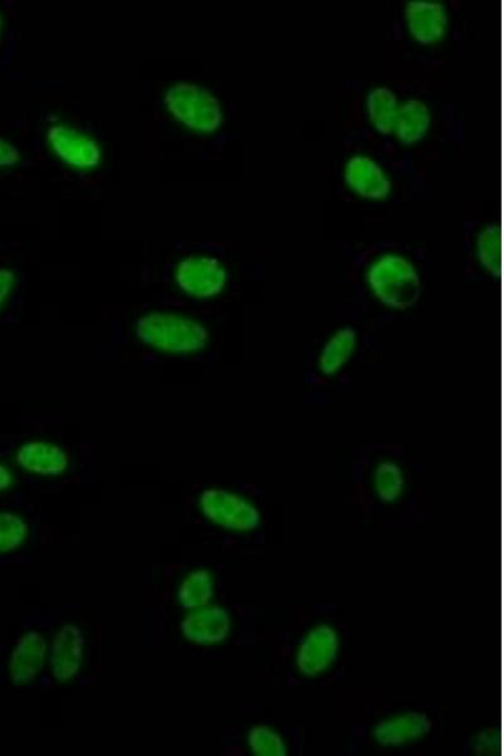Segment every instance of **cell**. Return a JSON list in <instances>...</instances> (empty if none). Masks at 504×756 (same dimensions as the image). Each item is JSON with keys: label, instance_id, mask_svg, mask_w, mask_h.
<instances>
[{"label": "cell", "instance_id": "cell-1", "mask_svg": "<svg viewBox=\"0 0 504 756\" xmlns=\"http://www.w3.org/2000/svg\"><path fill=\"white\" fill-rule=\"evenodd\" d=\"M141 342L167 353H193L206 346L207 329L201 323L168 313H151L137 323Z\"/></svg>", "mask_w": 504, "mask_h": 756}, {"label": "cell", "instance_id": "cell-2", "mask_svg": "<svg viewBox=\"0 0 504 756\" xmlns=\"http://www.w3.org/2000/svg\"><path fill=\"white\" fill-rule=\"evenodd\" d=\"M164 102L176 119L193 130L212 133L223 123L219 101L202 86L176 84L165 93Z\"/></svg>", "mask_w": 504, "mask_h": 756}, {"label": "cell", "instance_id": "cell-3", "mask_svg": "<svg viewBox=\"0 0 504 756\" xmlns=\"http://www.w3.org/2000/svg\"><path fill=\"white\" fill-rule=\"evenodd\" d=\"M369 284L376 294L393 306L412 303L419 291V278L412 264L400 256H385L371 267Z\"/></svg>", "mask_w": 504, "mask_h": 756}, {"label": "cell", "instance_id": "cell-4", "mask_svg": "<svg viewBox=\"0 0 504 756\" xmlns=\"http://www.w3.org/2000/svg\"><path fill=\"white\" fill-rule=\"evenodd\" d=\"M200 504L204 516L225 529L251 531L260 525L259 511L248 501L230 492L204 491Z\"/></svg>", "mask_w": 504, "mask_h": 756}, {"label": "cell", "instance_id": "cell-5", "mask_svg": "<svg viewBox=\"0 0 504 756\" xmlns=\"http://www.w3.org/2000/svg\"><path fill=\"white\" fill-rule=\"evenodd\" d=\"M176 279L188 295L206 299L223 291L227 274L216 259L189 257L179 264Z\"/></svg>", "mask_w": 504, "mask_h": 756}, {"label": "cell", "instance_id": "cell-6", "mask_svg": "<svg viewBox=\"0 0 504 756\" xmlns=\"http://www.w3.org/2000/svg\"><path fill=\"white\" fill-rule=\"evenodd\" d=\"M340 651V640L333 628L319 626L311 630L299 645L297 667L306 677L318 676L335 664Z\"/></svg>", "mask_w": 504, "mask_h": 756}, {"label": "cell", "instance_id": "cell-7", "mask_svg": "<svg viewBox=\"0 0 504 756\" xmlns=\"http://www.w3.org/2000/svg\"><path fill=\"white\" fill-rule=\"evenodd\" d=\"M49 141L62 161L78 168H92L101 160L97 141L66 125L52 126Z\"/></svg>", "mask_w": 504, "mask_h": 756}, {"label": "cell", "instance_id": "cell-8", "mask_svg": "<svg viewBox=\"0 0 504 756\" xmlns=\"http://www.w3.org/2000/svg\"><path fill=\"white\" fill-rule=\"evenodd\" d=\"M85 638L81 629L68 625L59 630L54 637L50 664L54 679L68 682L80 672L84 656Z\"/></svg>", "mask_w": 504, "mask_h": 756}, {"label": "cell", "instance_id": "cell-9", "mask_svg": "<svg viewBox=\"0 0 504 756\" xmlns=\"http://www.w3.org/2000/svg\"><path fill=\"white\" fill-rule=\"evenodd\" d=\"M184 634L189 642L216 644L231 632V618L219 606H202L189 613L182 621Z\"/></svg>", "mask_w": 504, "mask_h": 756}, {"label": "cell", "instance_id": "cell-10", "mask_svg": "<svg viewBox=\"0 0 504 756\" xmlns=\"http://www.w3.org/2000/svg\"><path fill=\"white\" fill-rule=\"evenodd\" d=\"M47 655V642L42 634L28 632L21 637L10 658L11 680L15 684L34 682L42 672Z\"/></svg>", "mask_w": 504, "mask_h": 756}, {"label": "cell", "instance_id": "cell-11", "mask_svg": "<svg viewBox=\"0 0 504 756\" xmlns=\"http://www.w3.org/2000/svg\"><path fill=\"white\" fill-rule=\"evenodd\" d=\"M345 184L353 192L368 200H382L389 196L391 184L382 168L366 156L351 158L345 164Z\"/></svg>", "mask_w": 504, "mask_h": 756}, {"label": "cell", "instance_id": "cell-12", "mask_svg": "<svg viewBox=\"0 0 504 756\" xmlns=\"http://www.w3.org/2000/svg\"><path fill=\"white\" fill-rule=\"evenodd\" d=\"M431 720L421 713H407L378 722L374 729L377 744L388 747L404 746L417 742L431 730Z\"/></svg>", "mask_w": 504, "mask_h": 756}, {"label": "cell", "instance_id": "cell-13", "mask_svg": "<svg viewBox=\"0 0 504 756\" xmlns=\"http://www.w3.org/2000/svg\"><path fill=\"white\" fill-rule=\"evenodd\" d=\"M410 34L421 45H434L446 30V11L440 3L412 2L406 5Z\"/></svg>", "mask_w": 504, "mask_h": 756}, {"label": "cell", "instance_id": "cell-14", "mask_svg": "<svg viewBox=\"0 0 504 756\" xmlns=\"http://www.w3.org/2000/svg\"><path fill=\"white\" fill-rule=\"evenodd\" d=\"M17 462L22 468L39 476H60L68 467L66 452L46 441H30L21 446Z\"/></svg>", "mask_w": 504, "mask_h": 756}, {"label": "cell", "instance_id": "cell-15", "mask_svg": "<svg viewBox=\"0 0 504 756\" xmlns=\"http://www.w3.org/2000/svg\"><path fill=\"white\" fill-rule=\"evenodd\" d=\"M430 125V114L427 105L420 100H408L399 106L393 131L404 144H414L427 136Z\"/></svg>", "mask_w": 504, "mask_h": 756}, {"label": "cell", "instance_id": "cell-16", "mask_svg": "<svg viewBox=\"0 0 504 756\" xmlns=\"http://www.w3.org/2000/svg\"><path fill=\"white\" fill-rule=\"evenodd\" d=\"M399 104L395 93L388 88H376L367 97V115L375 129L389 136L395 128Z\"/></svg>", "mask_w": 504, "mask_h": 756}, {"label": "cell", "instance_id": "cell-17", "mask_svg": "<svg viewBox=\"0 0 504 756\" xmlns=\"http://www.w3.org/2000/svg\"><path fill=\"white\" fill-rule=\"evenodd\" d=\"M214 592L211 574L206 570H196L189 574L180 585L178 601L185 609L194 610L206 606Z\"/></svg>", "mask_w": 504, "mask_h": 756}, {"label": "cell", "instance_id": "cell-18", "mask_svg": "<svg viewBox=\"0 0 504 756\" xmlns=\"http://www.w3.org/2000/svg\"><path fill=\"white\" fill-rule=\"evenodd\" d=\"M356 333L351 329L341 330L330 340L320 356L322 373L333 374L344 364L352 353Z\"/></svg>", "mask_w": 504, "mask_h": 756}, {"label": "cell", "instance_id": "cell-19", "mask_svg": "<svg viewBox=\"0 0 504 756\" xmlns=\"http://www.w3.org/2000/svg\"><path fill=\"white\" fill-rule=\"evenodd\" d=\"M28 525L25 519L10 512H0V553H10L25 542Z\"/></svg>", "mask_w": 504, "mask_h": 756}, {"label": "cell", "instance_id": "cell-20", "mask_svg": "<svg viewBox=\"0 0 504 756\" xmlns=\"http://www.w3.org/2000/svg\"><path fill=\"white\" fill-rule=\"evenodd\" d=\"M248 745L250 751L259 756L287 755V746L284 740L274 730L259 727L249 732Z\"/></svg>", "mask_w": 504, "mask_h": 756}, {"label": "cell", "instance_id": "cell-21", "mask_svg": "<svg viewBox=\"0 0 504 756\" xmlns=\"http://www.w3.org/2000/svg\"><path fill=\"white\" fill-rule=\"evenodd\" d=\"M403 475L392 463H383L375 472L376 491L385 502L395 501L403 490Z\"/></svg>", "mask_w": 504, "mask_h": 756}, {"label": "cell", "instance_id": "cell-22", "mask_svg": "<svg viewBox=\"0 0 504 756\" xmlns=\"http://www.w3.org/2000/svg\"><path fill=\"white\" fill-rule=\"evenodd\" d=\"M499 234L497 227L490 225L479 235L478 239V256L487 270L494 272L497 269L499 259Z\"/></svg>", "mask_w": 504, "mask_h": 756}, {"label": "cell", "instance_id": "cell-23", "mask_svg": "<svg viewBox=\"0 0 504 756\" xmlns=\"http://www.w3.org/2000/svg\"><path fill=\"white\" fill-rule=\"evenodd\" d=\"M18 149L0 138V167H13L20 162Z\"/></svg>", "mask_w": 504, "mask_h": 756}, {"label": "cell", "instance_id": "cell-24", "mask_svg": "<svg viewBox=\"0 0 504 756\" xmlns=\"http://www.w3.org/2000/svg\"><path fill=\"white\" fill-rule=\"evenodd\" d=\"M14 282L15 275L13 272L0 269V308H2L7 298L10 297Z\"/></svg>", "mask_w": 504, "mask_h": 756}, {"label": "cell", "instance_id": "cell-25", "mask_svg": "<svg viewBox=\"0 0 504 756\" xmlns=\"http://www.w3.org/2000/svg\"><path fill=\"white\" fill-rule=\"evenodd\" d=\"M12 475L2 464H0V492L8 490L12 486Z\"/></svg>", "mask_w": 504, "mask_h": 756}]
</instances>
